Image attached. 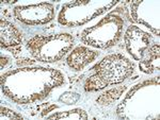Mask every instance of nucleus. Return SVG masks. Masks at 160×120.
I'll list each match as a JSON object with an SVG mask.
<instances>
[{"mask_svg":"<svg viewBox=\"0 0 160 120\" xmlns=\"http://www.w3.org/2000/svg\"><path fill=\"white\" fill-rule=\"evenodd\" d=\"M92 69L107 85L120 83L133 71V64L121 54H112L105 58Z\"/></svg>","mask_w":160,"mask_h":120,"instance_id":"f257e3e1","label":"nucleus"},{"mask_svg":"<svg viewBox=\"0 0 160 120\" xmlns=\"http://www.w3.org/2000/svg\"><path fill=\"white\" fill-rule=\"evenodd\" d=\"M138 33L139 34H135L133 27H130L129 29H128V31L125 35L126 48H127L128 52H129L136 60H142V58H143V55H144V51L146 49L144 47H142L139 43L148 45L149 36H148V34L142 32L141 30H139Z\"/></svg>","mask_w":160,"mask_h":120,"instance_id":"f03ea898","label":"nucleus"},{"mask_svg":"<svg viewBox=\"0 0 160 120\" xmlns=\"http://www.w3.org/2000/svg\"><path fill=\"white\" fill-rule=\"evenodd\" d=\"M98 53L88 49L86 47H77L72 51L68 58V64L71 68L75 70H81L84 66L92 63L97 58Z\"/></svg>","mask_w":160,"mask_h":120,"instance_id":"7ed1b4c3","label":"nucleus"},{"mask_svg":"<svg viewBox=\"0 0 160 120\" xmlns=\"http://www.w3.org/2000/svg\"><path fill=\"white\" fill-rule=\"evenodd\" d=\"M20 44H22V36L18 30L12 24L1 19V47L11 49Z\"/></svg>","mask_w":160,"mask_h":120,"instance_id":"20e7f679","label":"nucleus"},{"mask_svg":"<svg viewBox=\"0 0 160 120\" xmlns=\"http://www.w3.org/2000/svg\"><path fill=\"white\" fill-rule=\"evenodd\" d=\"M148 58H143L140 63V68L142 71L146 73H152L156 69V67L153 65L154 62L158 63L159 60V45H155L151 49H148Z\"/></svg>","mask_w":160,"mask_h":120,"instance_id":"39448f33","label":"nucleus"},{"mask_svg":"<svg viewBox=\"0 0 160 120\" xmlns=\"http://www.w3.org/2000/svg\"><path fill=\"white\" fill-rule=\"evenodd\" d=\"M125 89V86H121V87H117V88H113L108 90L107 93H105L104 95H102L97 99V102L102 105H109V104L112 103L114 100L122 95V93Z\"/></svg>","mask_w":160,"mask_h":120,"instance_id":"423d86ee","label":"nucleus"},{"mask_svg":"<svg viewBox=\"0 0 160 120\" xmlns=\"http://www.w3.org/2000/svg\"><path fill=\"white\" fill-rule=\"evenodd\" d=\"M106 86H108V85L99 78V76L94 73V75L91 76L86 81L84 89H86L87 91H95V90H100V89L105 88Z\"/></svg>","mask_w":160,"mask_h":120,"instance_id":"0eeeda50","label":"nucleus"},{"mask_svg":"<svg viewBox=\"0 0 160 120\" xmlns=\"http://www.w3.org/2000/svg\"><path fill=\"white\" fill-rule=\"evenodd\" d=\"M80 96L78 94L76 93H71V91H66V93H64L63 95H62L60 98H59V100L61 102H63V103L68 104V105H71V104H75L77 101L79 100Z\"/></svg>","mask_w":160,"mask_h":120,"instance_id":"6e6552de","label":"nucleus"}]
</instances>
